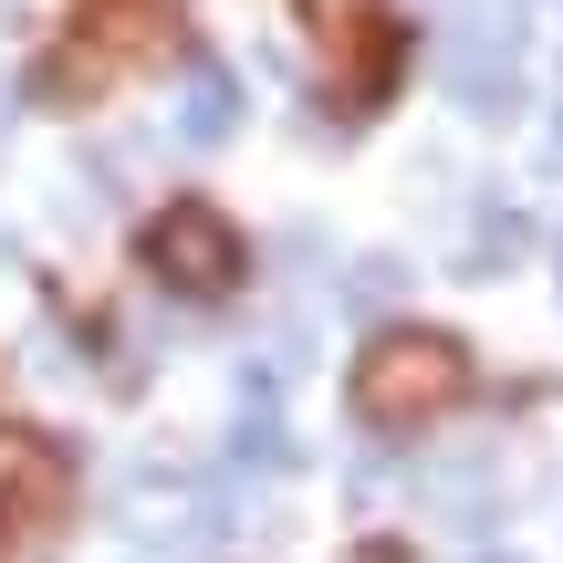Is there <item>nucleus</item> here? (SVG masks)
<instances>
[{
  "mask_svg": "<svg viewBox=\"0 0 563 563\" xmlns=\"http://www.w3.org/2000/svg\"><path fill=\"white\" fill-rule=\"evenodd\" d=\"M460 397H470V344H449V334H376L355 365V407L376 428H428Z\"/></svg>",
  "mask_w": 563,
  "mask_h": 563,
  "instance_id": "obj_1",
  "label": "nucleus"
},
{
  "mask_svg": "<svg viewBox=\"0 0 563 563\" xmlns=\"http://www.w3.org/2000/svg\"><path fill=\"white\" fill-rule=\"evenodd\" d=\"M439 74H449V104H460V115H490V125H501L511 104H522V21L470 11L460 32H449Z\"/></svg>",
  "mask_w": 563,
  "mask_h": 563,
  "instance_id": "obj_2",
  "label": "nucleus"
},
{
  "mask_svg": "<svg viewBox=\"0 0 563 563\" xmlns=\"http://www.w3.org/2000/svg\"><path fill=\"white\" fill-rule=\"evenodd\" d=\"M146 262L178 282V292H230V282H241V230H230L209 199H178V209H157V230H146Z\"/></svg>",
  "mask_w": 563,
  "mask_h": 563,
  "instance_id": "obj_3",
  "label": "nucleus"
},
{
  "mask_svg": "<svg viewBox=\"0 0 563 563\" xmlns=\"http://www.w3.org/2000/svg\"><path fill=\"white\" fill-rule=\"evenodd\" d=\"M302 21H313L323 74H334L344 95H376L386 84V11L376 0H302Z\"/></svg>",
  "mask_w": 563,
  "mask_h": 563,
  "instance_id": "obj_4",
  "label": "nucleus"
},
{
  "mask_svg": "<svg viewBox=\"0 0 563 563\" xmlns=\"http://www.w3.org/2000/svg\"><path fill=\"white\" fill-rule=\"evenodd\" d=\"M63 501H74L63 449L42 439V428H0V511H11V522H53Z\"/></svg>",
  "mask_w": 563,
  "mask_h": 563,
  "instance_id": "obj_5",
  "label": "nucleus"
},
{
  "mask_svg": "<svg viewBox=\"0 0 563 563\" xmlns=\"http://www.w3.org/2000/svg\"><path fill=\"white\" fill-rule=\"evenodd\" d=\"M230 125H241V74L199 63V74H188V95H178V136H188V146H220Z\"/></svg>",
  "mask_w": 563,
  "mask_h": 563,
  "instance_id": "obj_6",
  "label": "nucleus"
},
{
  "mask_svg": "<svg viewBox=\"0 0 563 563\" xmlns=\"http://www.w3.org/2000/svg\"><path fill=\"white\" fill-rule=\"evenodd\" d=\"M344 302H355V313H386V302H397V262H355Z\"/></svg>",
  "mask_w": 563,
  "mask_h": 563,
  "instance_id": "obj_7",
  "label": "nucleus"
},
{
  "mask_svg": "<svg viewBox=\"0 0 563 563\" xmlns=\"http://www.w3.org/2000/svg\"><path fill=\"white\" fill-rule=\"evenodd\" d=\"M511 251H522V220H511V209H501V220H481V262H511Z\"/></svg>",
  "mask_w": 563,
  "mask_h": 563,
  "instance_id": "obj_8",
  "label": "nucleus"
},
{
  "mask_svg": "<svg viewBox=\"0 0 563 563\" xmlns=\"http://www.w3.org/2000/svg\"><path fill=\"white\" fill-rule=\"evenodd\" d=\"M553 146H563V115H553Z\"/></svg>",
  "mask_w": 563,
  "mask_h": 563,
  "instance_id": "obj_9",
  "label": "nucleus"
}]
</instances>
